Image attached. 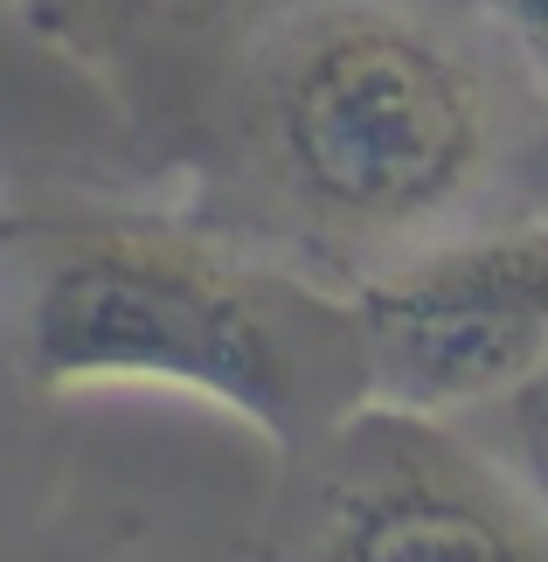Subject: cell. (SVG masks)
<instances>
[{
    "label": "cell",
    "instance_id": "6da1fadb",
    "mask_svg": "<svg viewBox=\"0 0 548 562\" xmlns=\"http://www.w3.org/2000/svg\"><path fill=\"white\" fill-rule=\"evenodd\" d=\"M535 104L479 0H271L181 167L188 215L361 285L493 223Z\"/></svg>",
    "mask_w": 548,
    "mask_h": 562
},
{
    "label": "cell",
    "instance_id": "7a4b0ae2",
    "mask_svg": "<svg viewBox=\"0 0 548 562\" xmlns=\"http://www.w3.org/2000/svg\"><path fill=\"white\" fill-rule=\"evenodd\" d=\"M29 389H181L305 459L368 403L355 299L194 215L35 223L14 250Z\"/></svg>",
    "mask_w": 548,
    "mask_h": 562
},
{
    "label": "cell",
    "instance_id": "3957f363",
    "mask_svg": "<svg viewBox=\"0 0 548 562\" xmlns=\"http://www.w3.org/2000/svg\"><path fill=\"white\" fill-rule=\"evenodd\" d=\"M265 562H548V528L466 424L361 403L284 459Z\"/></svg>",
    "mask_w": 548,
    "mask_h": 562
},
{
    "label": "cell",
    "instance_id": "277c9868",
    "mask_svg": "<svg viewBox=\"0 0 548 562\" xmlns=\"http://www.w3.org/2000/svg\"><path fill=\"white\" fill-rule=\"evenodd\" d=\"M368 403L479 417L548 361V215H493L347 285Z\"/></svg>",
    "mask_w": 548,
    "mask_h": 562
},
{
    "label": "cell",
    "instance_id": "5b68a950",
    "mask_svg": "<svg viewBox=\"0 0 548 562\" xmlns=\"http://www.w3.org/2000/svg\"><path fill=\"white\" fill-rule=\"evenodd\" d=\"M29 14L112 91L133 154L181 181L215 91L271 0H29Z\"/></svg>",
    "mask_w": 548,
    "mask_h": 562
},
{
    "label": "cell",
    "instance_id": "8992f818",
    "mask_svg": "<svg viewBox=\"0 0 548 562\" xmlns=\"http://www.w3.org/2000/svg\"><path fill=\"white\" fill-rule=\"evenodd\" d=\"M458 424L493 451L500 472L528 493V507L541 514V528H548V361L521 389H507L500 403H487L479 417H458Z\"/></svg>",
    "mask_w": 548,
    "mask_h": 562
},
{
    "label": "cell",
    "instance_id": "52a82bcc",
    "mask_svg": "<svg viewBox=\"0 0 548 562\" xmlns=\"http://www.w3.org/2000/svg\"><path fill=\"white\" fill-rule=\"evenodd\" d=\"M493 14V29L514 42L521 70L535 77V91L548 98V0H479Z\"/></svg>",
    "mask_w": 548,
    "mask_h": 562
},
{
    "label": "cell",
    "instance_id": "ba28073f",
    "mask_svg": "<svg viewBox=\"0 0 548 562\" xmlns=\"http://www.w3.org/2000/svg\"><path fill=\"white\" fill-rule=\"evenodd\" d=\"M21 236H29V215L0 209V285H8V271H14V250H21Z\"/></svg>",
    "mask_w": 548,
    "mask_h": 562
}]
</instances>
